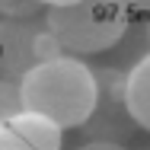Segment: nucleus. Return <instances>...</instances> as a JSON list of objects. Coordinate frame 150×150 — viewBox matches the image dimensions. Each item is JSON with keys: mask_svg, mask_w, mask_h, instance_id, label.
Here are the masks:
<instances>
[{"mask_svg": "<svg viewBox=\"0 0 150 150\" xmlns=\"http://www.w3.org/2000/svg\"><path fill=\"white\" fill-rule=\"evenodd\" d=\"M16 112H23V99H19V83L16 80H3L0 77V125L13 118Z\"/></svg>", "mask_w": 150, "mask_h": 150, "instance_id": "7", "label": "nucleus"}, {"mask_svg": "<svg viewBox=\"0 0 150 150\" xmlns=\"http://www.w3.org/2000/svg\"><path fill=\"white\" fill-rule=\"evenodd\" d=\"M125 99L137 128L150 131V54H144L125 74Z\"/></svg>", "mask_w": 150, "mask_h": 150, "instance_id": "6", "label": "nucleus"}, {"mask_svg": "<svg viewBox=\"0 0 150 150\" xmlns=\"http://www.w3.org/2000/svg\"><path fill=\"white\" fill-rule=\"evenodd\" d=\"M42 6H64V3H74V0H38Z\"/></svg>", "mask_w": 150, "mask_h": 150, "instance_id": "11", "label": "nucleus"}, {"mask_svg": "<svg viewBox=\"0 0 150 150\" xmlns=\"http://www.w3.org/2000/svg\"><path fill=\"white\" fill-rule=\"evenodd\" d=\"M23 109L51 118L61 128H80L96 102V74L86 58L61 54L35 64L19 80Z\"/></svg>", "mask_w": 150, "mask_h": 150, "instance_id": "1", "label": "nucleus"}, {"mask_svg": "<svg viewBox=\"0 0 150 150\" xmlns=\"http://www.w3.org/2000/svg\"><path fill=\"white\" fill-rule=\"evenodd\" d=\"M77 150H125V144H115V141H86Z\"/></svg>", "mask_w": 150, "mask_h": 150, "instance_id": "10", "label": "nucleus"}, {"mask_svg": "<svg viewBox=\"0 0 150 150\" xmlns=\"http://www.w3.org/2000/svg\"><path fill=\"white\" fill-rule=\"evenodd\" d=\"M64 128L38 112H16L0 125V150H61Z\"/></svg>", "mask_w": 150, "mask_h": 150, "instance_id": "5", "label": "nucleus"}, {"mask_svg": "<svg viewBox=\"0 0 150 150\" xmlns=\"http://www.w3.org/2000/svg\"><path fill=\"white\" fill-rule=\"evenodd\" d=\"M93 74H96V102H93L90 118L80 128L90 141L125 144L137 128V121L128 112V99H125V74L115 67H93Z\"/></svg>", "mask_w": 150, "mask_h": 150, "instance_id": "4", "label": "nucleus"}, {"mask_svg": "<svg viewBox=\"0 0 150 150\" xmlns=\"http://www.w3.org/2000/svg\"><path fill=\"white\" fill-rule=\"evenodd\" d=\"M128 16H131V23L147 26L150 35V0H128Z\"/></svg>", "mask_w": 150, "mask_h": 150, "instance_id": "9", "label": "nucleus"}, {"mask_svg": "<svg viewBox=\"0 0 150 150\" xmlns=\"http://www.w3.org/2000/svg\"><path fill=\"white\" fill-rule=\"evenodd\" d=\"M67 54L58 35L48 29V23H38L35 16L23 19H0V77L3 80H23L35 64Z\"/></svg>", "mask_w": 150, "mask_h": 150, "instance_id": "3", "label": "nucleus"}, {"mask_svg": "<svg viewBox=\"0 0 150 150\" xmlns=\"http://www.w3.org/2000/svg\"><path fill=\"white\" fill-rule=\"evenodd\" d=\"M38 10H42L38 0H0V16H6V19L38 16Z\"/></svg>", "mask_w": 150, "mask_h": 150, "instance_id": "8", "label": "nucleus"}, {"mask_svg": "<svg viewBox=\"0 0 150 150\" xmlns=\"http://www.w3.org/2000/svg\"><path fill=\"white\" fill-rule=\"evenodd\" d=\"M45 23L67 54L90 58L118 45L131 26V16L128 0H74L64 6H48Z\"/></svg>", "mask_w": 150, "mask_h": 150, "instance_id": "2", "label": "nucleus"}]
</instances>
